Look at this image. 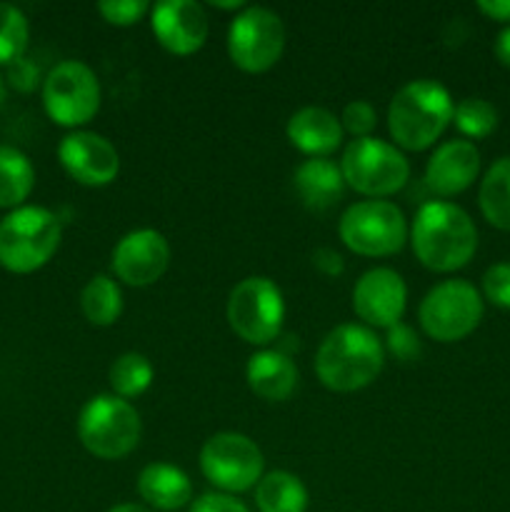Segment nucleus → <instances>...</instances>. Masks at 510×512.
<instances>
[{
	"instance_id": "1",
	"label": "nucleus",
	"mask_w": 510,
	"mask_h": 512,
	"mask_svg": "<svg viewBox=\"0 0 510 512\" xmlns=\"http://www.w3.org/2000/svg\"><path fill=\"white\" fill-rule=\"evenodd\" d=\"M410 245L433 273L465 268L478 250V230L470 215L448 200H428L418 208L410 228Z\"/></svg>"
},
{
	"instance_id": "2",
	"label": "nucleus",
	"mask_w": 510,
	"mask_h": 512,
	"mask_svg": "<svg viewBox=\"0 0 510 512\" xmlns=\"http://www.w3.org/2000/svg\"><path fill=\"white\" fill-rule=\"evenodd\" d=\"M385 365V345L365 325L330 330L315 353V375L333 393H355L373 383Z\"/></svg>"
},
{
	"instance_id": "3",
	"label": "nucleus",
	"mask_w": 510,
	"mask_h": 512,
	"mask_svg": "<svg viewBox=\"0 0 510 512\" xmlns=\"http://www.w3.org/2000/svg\"><path fill=\"white\" fill-rule=\"evenodd\" d=\"M453 98L438 80H413L393 95L388 105V130L395 148L420 153L453 123Z\"/></svg>"
},
{
	"instance_id": "4",
	"label": "nucleus",
	"mask_w": 510,
	"mask_h": 512,
	"mask_svg": "<svg viewBox=\"0 0 510 512\" xmlns=\"http://www.w3.org/2000/svg\"><path fill=\"white\" fill-rule=\"evenodd\" d=\"M58 215L40 205H20L0 220V265L10 273L40 270L58 250Z\"/></svg>"
},
{
	"instance_id": "5",
	"label": "nucleus",
	"mask_w": 510,
	"mask_h": 512,
	"mask_svg": "<svg viewBox=\"0 0 510 512\" xmlns=\"http://www.w3.org/2000/svg\"><path fill=\"white\" fill-rule=\"evenodd\" d=\"M340 173L355 193L368 200H385L405 188L410 180V163L395 143L370 135L350 140L340 158Z\"/></svg>"
},
{
	"instance_id": "6",
	"label": "nucleus",
	"mask_w": 510,
	"mask_h": 512,
	"mask_svg": "<svg viewBox=\"0 0 510 512\" xmlns=\"http://www.w3.org/2000/svg\"><path fill=\"white\" fill-rule=\"evenodd\" d=\"M143 423L128 400L118 395H95L78 415V438L90 455L100 460H120L140 443Z\"/></svg>"
},
{
	"instance_id": "7",
	"label": "nucleus",
	"mask_w": 510,
	"mask_h": 512,
	"mask_svg": "<svg viewBox=\"0 0 510 512\" xmlns=\"http://www.w3.org/2000/svg\"><path fill=\"white\" fill-rule=\"evenodd\" d=\"M338 235L355 255L388 258L408 240V220L390 200H360L340 215Z\"/></svg>"
},
{
	"instance_id": "8",
	"label": "nucleus",
	"mask_w": 510,
	"mask_h": 512,
	"mask_svg": "<svg viewBox=\"0 0 510 512\" xmlns=\"http://www.w3.org/2000/svg\"><path fill=\"white\" fill-rule=\"evenodd\" d=\"M228 325L250 345H270L283 335L285 300L278 285L265 275H250L230 290Z\"/></svg>"
},
{
	"instance_id": "9",
	"label": "nucleus",
	"mask_w": 510,
	"mask_h": 512,
	"mask_svg": "<svg viewBox=\"0 0 510 512\" xmlns=\"http://www.w3.org/2000/svg\"><path fill=\"white\" fill-rule=\"evenodd\" d=\"M418 320L428 338L438 343H458L483 320V298L468 280H443L420 300Z\"/></svg>"
},
{
	"instance_id": "10",
	"label": "nucleus",
	"mask_w": 510,
	"mask_h": 512,
	"mask_svg": "<svg viewBox=\"0 0 510 512\" xmlns=\"http://www.w3.org/2000/svg\"><path fill=\"white\" fill-rule=\"evenodd\" d=\"M43 105L55 125H88L100 110V83L95 70L80 60H63L55 65L43 80Z\"/></svg>"
},
{
	"instance_id": "11",
	"label": "nucleus",
	"mask_w": 510,
	"mask_h": 512,
	"mask_svg": "<svg viewBox=\"0 0 510 512\" xmlns=\"http://www.w3.org/2000/svg\"><path fill=\"white\" fill-rule=\"evenodd\" d=\"M285 50V25L278 13L260 5H245L228 28V55L243 73H265Z\"/></svg>"
},
{
	"instance_id": "12",
	"label": "nucleus",
	"mask_w": 510,
	"mask_h": 512,
	"mask_svg": "<svg viewBox=\"0 0 510 512\" xmlns=\"http://www.w3.org/2000/svg\"><path fill=\"white\" fill-rule=\"evenodd\" d=\"M263 450L243 433H215L200 450L205 480L225 495L245 493L263 478Z\"/></svg>"
},
{
	"instance_id": "13",
	"label": "nucleus",
	"mask_w": 510,
	"mask_h": 512,
	"mask_svg": "<svg viewBox=\"0 0 510 512\" xmlns=\"http://www.w3.org/2000/svg\"><path fill=\"white\" fill-rule=\"evenodd\" d=\"M170 265V245L163 233L153 228H140L123 235L113 248L110 268L115 278L130 288H148L158 283Z\"/></svg>"
},
{
	"instance_id": "14",
	"label": "nucleus",
	"mask_w": 510,
	"mask_h": 512,
	"mask_svg": "<svg viewBox=\"0 0 510 512\" xmlns=\"http://www.w3.org/2000/svg\"><path fill=\"white\" fill-rule=\"evenodd\" d=\"M58 160L65 173L80 185L103 188L120 173V155L108 138L90 130H73L58 145Z\"/></svg>"
},
{
	"instance_id": "15",
	"label": "nucleus",
	"mask_w": 510,
	"mask_h": 512,
	"mask_svg": "<svg viewBox=\"0 0 510 512\" xmlns=\"http://www.w3.org/2000/svg\"><path fill=\"white\" fill-rule=\"evenodd\" d=\"M408 305V288L400 273L390 268H373L360 275L353 288V310L365 328L390 330L403 320Z\"/></svg>"
},
{
	"instance_id": "16",
	"label": "nucleus",
	"mask_w": 510,
	"mask_h": 512,
	"mask_svg": "<svg viewBox=\"0 0 510 512\" xmlns=\"http://www.w3.org/2000/svg\"><path fill=\"white\" fill-rule=\"evenodd\" d=\"M150 28L155 40L168 53L193 55L205 45L210 33L208 15L195 0H163L150 10Z\"/></svg>"
},
{
	"instance_id": "17",
	"label": "nucleus",
	"mask_w": 510,
	"mask_h": 512,
	"mask_svg": "<svg viewBox=\"0 0 510 512\" xmlns=\"http://www.w3.org/2000/svg\"><path fill=\"white\" fill-rule=\"evenodd\" d=\"M480 173V153L470 140H445L425 165V185L440 198L468 190Z\"/></svg>"
},
{
	"instance_id": "18",
	"label": "nucleus",
	"mask_w": 510,
	"mask_h": 512,
	"mask_svg": "<svg viewBox=\"0 0 510 512\" xmlns=\"http://www.w3.org/2000/svg\"><path fill=\"white\" fill-rule=\"evenodd\" d=\"M285 135H288L290 145L308 158H328L343 143V125L330 110L320 108V105H308L290 115Z\"/></svg>"
},
{
	"instance_id": "19",
	"label": "nucleus",
	"mask_w": 510,
	"mask_h": 512,
	"mask_svg": "<svg viewBox=\"0 0 510 512\" xmlns=\"http://www.w3.org/2000/svg\"><path fill=\"white\" fill-rule=\"evenodd\" d=\"M245 380L258 398L268 400V403H283L298 385V368L283 350H258L250 355Z\"/></svg>"
},
{
	"instance_id": "20",
	"label": "nucleus",
	"mask_w": 510,
	"mask_h": 512,
	"mask_svg": "<svg viewBox=\"0 0 510 512\" xmlns=\"http://www.w3.org/2000/svg\"><path fill=\"white\" fill-rule=\"evenodd\" d=\"M295 193L300 203L308 210L323 213L338 205L345 193V180L340 173V165L330 158H308L298 165L293 175Z\"/></svg>"
},
{
	"instance_id": "21",
	"label": "nucleus",
	"mask_w": 510,
	"mask_h": 512,
	"mask_svg": "<svg viewBox=\"0 0 510 512\" xmlns=\"http://www.w3.org/2000/svg\"><path fill=\"white\" fill-rule=\"evenodd\" d=\"M138 493L150 508L173 512L193 500V483L170 463H150L138 475Z\"/></svg>"
},
{
	"instance_id": "22",
	"label": "nucleus",
	"mask_w": 510,
	"mask_h": 512,
	"mask_svg": "<svg viewBox=\"0 0 510 512\" xmlns=\"http://www.w3.org/2000/svg\"><path fill=\"white\" fill-rule=\"evenodd\" d=\"M255 505L260 512H305L308 490L298 475L288 470H270L255 485Z\"/></svg>"
},
{
	"instance_id": "23",
	"label": "nucleus",
	"mask_w": 510,
	"mask_h": 512,
	"mask_svg": "<svg viewBox=\"0 0 510 512\" xmlns=\"http://www.w3.org/2000/svg\"><path fill=\"white\" fill-rule=\"evenodd\" d=\"M35 168L23 150L0 145V208H20L33 193Z\"/></svg>"
},
{
	"instance_id": "24",
	"label": "nucleus",
	"mask_w": 510,
	"mask_h": 512,
	"mask_svg": "<svg viewBox=\"0 0 510 512\" xmlns=\"http://www.w3.org/2000/svg\"><path fill=\"white\" fill-rule=\"evenodd\" d=\"M478 203L480 213L493 228L510 233V155L490 165L480 183Z\"/></svg>"
},
{
	"instance_id": "25",
	"label": "nucleus",
	"mask_w": 510,
	"mask_h": 512,
	"mask_svg": "<svg viewBox=\"0 0 510 512\" xmlns=\"http://www.w3.org/2000/svg\"><path fill=\"white\" fill-rule=\"evenodd\" d=\"M85 320L95 328H110L123 315V293L110 275H95L80 293Z\"/></svg>"
},
{
	"instance_id": "26",
	"label": "nucleus",
	"mask_w": 510,
	"mask_h": 512,
	"mask_svg": "<svg viewBox=\"0 0 510 512\" xmlns=\"http://www.w3.org/2000/svg\"><path fill=\"white\" fill-rule=\"evenodd\" d=\"M153 363L143 353H123L113 360L108 370L113 395L123 400H135L153 385Z\"/></svg>"
},
{
	"instance_id": "27",
	"label": "nucleus",
	"mask_w": 510,
	"mask_h": 512,
	"mask_svg": "<svg viewBox=\"0 0 510 512\" xmlns=\"http://www.w3.org/2000/svg\"><path fill=\"white\" fill-rule=\"evenodd\" d=\"M30 28L23 10L10 3H0V65H13L28 48Z\"/></svg>"
},
{
	"instance_id": "28",
	"label": "nucleus",
	"mask_w": 510,
	"mask_h": 512,
	"mask_svg": "<svg viewBox=\"0 0 510 512\" xmlns=\"http://www.w3.org/2000/svg\"><path fill=\"white\" fill-rule=\"evenodd\" d=\"M453 123L465 138H488L498 125V110L493 103L483 98H465L455 105Z\"/></svg>"
},
{
	"instance_id": "29",
	"label": "nucleus",
	"mask_w": 510,
	"mask_h": 512,
	"mask_svg": "<svg viewBox=\"0 0 510 512\" xmlns=\"http://www.w3.org/2000/svg\"><path fill=\"white\" fill-rule=\"evenodd\" d=\"M150 10H153V5L145 3V0H105V3H98V13L103 15L105 23L118 25V28L140 23Z\"/></svg>"
},
{
	"instance_id": "30",
	"label": "nucleus",
	"mask_w": 510,
	"mask_h": 512,
	"mask_svg": "<svg viewBox=\"0 0 510 512\" xmlns=\"http://www.w3.org/2000/svg\"><path fill=\"white\" fill-rule=\"evenodd\" d=\"M340 125H343V133H350L355 140L370 138V133L378 125V113H375V108L368 100H353V103L343 108Z\"/></svg>"
},
{
	"instance_id": "31",
	"label": "nucleus",
	"mask_w": 510,
	"mask_h": 512,
	"mask_svg": "<svg viewBox=\"0 0 510 512\" xmlns=\"http://www.w3.org/2000/svg\"><path fill=\"white\" fill-rule=\"evenodd\" d=\"M483 293L495 308L510 310V263H495L485 270Z\"/></svg>"
},
{
	"instance_id": "32",
	"label": "nucleus",
	"mask_w": 510,
	"mask_h": 512,
	"mask_svg": "<svg viewBox=\"0 0 510 512\" xmlns=\"http://www.w3.org/2000/svg\"><path fill=\"white\" fill-rule=\"evenodd\" d=\"M385 350H390L400 363H413V360H418L420 353H423V345H420V338L408 328V325L398 323L388 330Z\"/></svg>"
},
{
	"instance_id": "33",
	"label": "nucleus",
	"mask_w": 510,
	"mask_h": 512,
	"mask_svg": "<svg viewBox=\"0 0 510 512\" xmlns=\"http://www.w3.org/2000/svg\"><path fill=\"white\" fill-rule=\"evenodd\" d=\"M190 512H250L245 503H240L235 495L225 493H205L190 505Z\"/></svg>"
},
{
	"instance_id": "34",
	"label": "nucleus",
	"mask_w": 510,
	"mask_h": 512,
	"mask_svg": "<svg viewBox=\"0 0 510 512\" xmlns=\"http://www.w3.org/2000/svg\"><path fill=\"white\" fill-rule=\"evenodd\" d=\"M8 80L13 88L30 93V90H35V85H38V65L30 63L28 58L15 60L13 65H8Z\"/></svg>"
},
{
	"instance_id": "35",
	"label": "nucleus",
	"mask_w": 510,
	"mask_h": 512,
	"mask_svg": "<svg viewBox=\"0 0 510 512\" xmlns=\"http://www.w3.org/2000/svg\"><path fill=\"white\" fill-rule=\"evenodd\" d=\"M313 265L323 275H330V278H333V275H340V273H343V268H345L343 258H340V255L335 253V250H330V248H318V250H315Z\"/></svg>"
},
{
	"instance_id": "36",
	"label": "nucleus",
	"mask_w": 510,
	"mask_h": 512,
	"mask_svg": "<svg viewBox=\"0 0 510 512\" xmlns=\"http://www.w3.org/2000/svg\"><path fill=\"white\" fill-rule=\"evenodd\" d=\"M478 10L498 23H510V0H478Z\"/></svg>"
},
{
	"instance_id": "37",
	"label": "nucleus",
	"mask_w": 510,
	"mask_h": 512,
	"mask_svg": "<svg viewBox=\"0 0 510 512\" xmlns=\"http://www.w3.org/2000/svg\"><path fill=\"white\" fill-rule=\"evenodd\" d=\"M495 58L510 68V25L498 33V40H495Z\"/></svg>"
},
{
	"instance_id": "38",
	"label": "nucleus",
	"mask_w": 510,
	"mask_h": 512,
	"mask_svg": "<svg viewBox=\"0 0 510 512\" xmlns=\"http://www.w3.org/2000/svg\"><path fill=\"white\" fill-rule=\"evenodd\" d=\"M210 5H213V8H218V10H243L245 8V3L243 0H210Z\"/></svg>"
},
{
	"instance_id": "39",
	"label": "nucleus",
	"mask_w": 510,
	"mask_h": 512,
	"mask_svg": "<svg viewBox=\"0 0 510 512\" xmlns=\"http://www.w3.org/2000/svg\"><path fill=\"white\" fill-rule=\"evenodd\" d=\"M108 512H153V510H150V508H145V505L123 503V505H115V508H110Z\"/></svg>"
},
{
	"instance_id": "40",
	"label": "nucleus",
	"mask_w": 510,
	"mask_h": 512,
	"mask_svg": "<svg viewBox=\"0 0 510 512\" xmlns=\"http://www.w3.org/2000/svg\"><path fill=\"white\" fill-rule=\"evenodd\" d=\"M5 100V83H3V78H0V103H3Z\"/></svg>"
}]
</instances>
